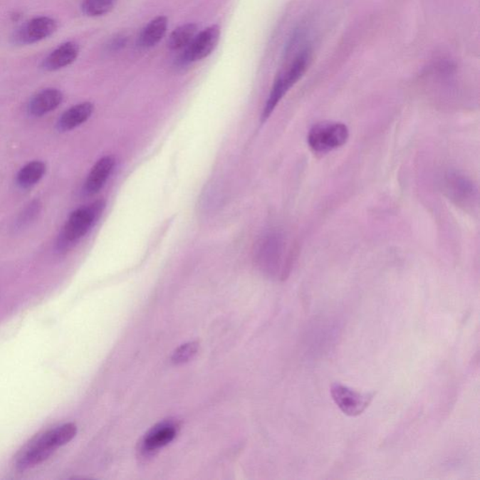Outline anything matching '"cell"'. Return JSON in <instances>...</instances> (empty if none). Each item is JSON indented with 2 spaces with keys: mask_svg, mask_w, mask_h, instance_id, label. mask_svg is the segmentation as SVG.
<instances>
[{
  "mask_svg": "<svg viewBox=\"0 0 480 480\" xmlns=\"http://www.w3.org/2000/svg\"><path fill=\"white\" fill-rule=\"evenodd\" d=\"M77 434L73 423H66L29 440L14 457V466L20 471L28 469L46 461L59 447L72 441Z\"/></svg>",
  "mask_w": 480,
  "mask_h": 480,
  "instance_id": "cell-1",
  "label": "cell"
},
{
  "mask_svg": "<svg viewBox=\"0 0 480 480\" xmlns=\"http://www.w3.org/2000/svg\"><path fill=\"white\" fill-rule=\"evenodd\" d=\"M105 209L103 200L95 201L94 203L79 207L70 215L62 231L58 247L59 251H64L74 243L87 235L88 231L99 220Z\"/></svg>",
  "mask_w": 480,
  "mask_h": 480,
  "instance_id": "cell-2",
  "label": "cell"
},
{
  "mask_svg": "<svg viewBox=\"0 0 480 480\" xmlns=\"http://www.w3.org/2000/svg\"><path fill=\"white\" fill-rule=\"evenodd\" d=\"M441 187L444 195L461 209L474 210L478 207V188L460 172H446L441 180Z\"/></svg>",
  "mask_w": 480,
  "mask_h": 480,
  "instance_id": "cell-3",
  "label": "cell"
},
{
  "mask_svg": "<svg viewBox=\"0 0 480 480\" xmlns=\"http://www.w3.org/2000/svg\"><path fill=\"white\" fill-rule=\"evenodd\" d=\"M310 51L305 50L301 54L296 56L294 62L286 73L278 76L276 81L274 82L273 87L269 94L268 100L264 108L262 114V120H268L272 112L275 110L278 103L283 99L284 95L301 78L305 71L307 69L308 62L310 61Z\"/></svg>",
  "mask_w": 480,
  "mask_h": 480,
  "instance_id": "cell-4",
  "label": "cell"
},
{
  "mask_svg": "<svg viewBox=\"0 0 480 480\" xmlns=\"http://www.w3.org/2000/svg\"><path fill=\"white\" fill-rule=\"evenodd\" d=\"M348 138L349 130L345 124L325 121L310 130L308 144L313 152L325 154L343 147Z\"/></svg>",
  "mask_w": 480,
  "mask_h": 480,
  "instance_id": "cell-5",
  "label": "cell"
},
{
  "mask_svg": "<svg viewBox=\"0 0 480 480\" xmlns=\"http://www.w3.org/2000/svg\"><path fill=\"white\" fill-rule=\"evenodd\" d=\"M330 392L337 407L349 417L360 416L370 407L375 396V392H358L340 383L333 384Z\"/></svg>",
  "mask_w": 480,
  "mask_h": 480,
  "instance_id": "cell-6",
  "label": "cell"
},
{
  "mask_svg": "<svg viewBox=\"0 0 480 480\" xmlns=\"http://www.w3.org/2000/svg\"><path fill=\"white\" fill-rule=\"evenodd\" d=\"M220 37L221 28L218 25H212L204 29L186 47L184 53L180 56L179 65L186 66L212 55L220 41Z\"/></svg>",
  "mask_w": 480,
  "mask_h": 480,
  "instance_id": "cell-7",
  "label": "cell"
},
{
  "mask_svg": "<svg viewBox=\"0 0 480 480\" xmlns=\"http://www.w3.org/2000/svg\"><path fill=\"white\" fill-rule=\"evenodd\" d=\"M58 29V23L48 16H38L28 21L17 29L14 35V43L20 46L32 44L52 36Z\"/></svg>",
  "mask_w": 480,
  "mask_h": 480,
  "instance_id": "cell-8",
  "label": "cell"
},
{
  "mask_svg": "<svg viewBox=\"0 0 480 480\" xmlns=\"http://www.w3.org/2000/svg\"><path fill=\"white\" fill-rule=\"evenodd\" d=\"M177 429H179V426L172 420L160 423V424L153 427L147 432L143 442H142L141 454L145 458L150 457V456L154 454V452H158L161 447L167 446L177 437Z\"/></svg>",
  "mask_w": 480,
  "mask_h": 480,
  "instance_id": "cell-9",
  "label": "cell"
},
{
  "mask_svg": "<svg viewBox=\"0 0 480 480\" xmlns=\"http://www.w3.org/2000/svg\"><path fill=\"white\" fill-rule=\"evenodd\" d=\"M115 161L114 157L105 156L100 159L91 169L84 186V192L87 195H93L103 189L114 170Z\"/></svg>",
  "mask_w": 480,
  "mask_h": 480,
  "instance_id": "cell-10",
  "label": "cell"
},
{
  "mask_svg": "<svg viewBox=\"0 0 480 480\" xmlns=\"http://www.w3.org/2000/svg\"><path fill=\"white\" fill-rule=\"evenodd\" d=\"M284 250L286 242L283 236L276 232L269 233L260 243V259L268 268H278L283 259Z\"/></svg>",
  "mask_w": 480,
  "mask_h": 480,
  "instance_id": "cell-11",
  "label": "cell"
},
{
  "mask_svg": "<svg viewBox=\"0 0 480 480\" xmlns=\"http://www.w3.org/2000/svg\"><path fill=\"white\" fill-rule=\"evenodd\" d=\"M79 46L74 41H66L61 44L46 59L43 68L48 72H55L70 66L79 56Z\"/></svg>",
  "mask_w": 480,
  "mask_h": 480,
  "instance_id": "cell-12",
  "label": "cell"
},
{
  "mask_svg": "<svg viewBox=\"0 0 480 480\" xmlns=\"http://www.w3.org/2000/svg\"><path fill=\"white\" fill-rule=\"evenodd\" d=\"M63 100V94L56 88H46L35 95L28 103V113L33 117H41L54 111Z\"/></svg>",
  "mask_w": 480,
  "mask_h": 480,
  "instance_id": "cell-13",
  "label": "cell"
},
{
  "mask_svg": "<svg viewBox=\"0 0 480 480\" xmlns=\"http://www.w3.org/2000/svg\"><path fill=\"white\" fill-rule=\"evenodd\" d=\"M93 111L94 105L88 102L79 103L68 109L58 121L59 132H68L82 125L91 117Z\"/></svg>",
  "mask_w": 480,
  "mask_h": 480,
  "instance_id": "cell-14",
  "label": "cell"
},
{
  "mask_svg": "<svg viewBox=\"0 0 480 480\" xmlns=\"http://www.w3.org/2000/svg\"><path fill=\"white\" fill-rule=\"evenodd\" d=\"M167 17L157 16L142 29L138 38V46L142 48H150V47L155 46L167 34Z\"/></svg>",
  "mask_w": 480,
  "mask_h": 480,
  "instance_id": "cell-15",
  "label": "cell"
},
{
  "mask_svg": "<svg viewBox=\"0 0 480 480\" xmlns=\"http://www.w3.org/2000/svg\"><path fill=\"white\" fill-rule=\"evenodd\" d=\"M46 165L41 161H34L26 165L17 174V184L21 188L28 189L37 184L46 174Z\"/></svg>",
  "mask_w": 480,
  "mask_h": 480,
  "instance_id": "cell-16",
  "label": "cell"
},
{
  "mask_svg": "<svg viewBox=\"0 0 480 480\" xmlns=\"http://www.w3.org/2000/svg\"><path fill=\"white\" fill-rule=\"evenodd\" d=\"M198 26L194 23L184 24L172 32L168 40V47L173 51L185 49L197 36Z\"/></svg>",
  "mask_w": 480,
  "mask_h": 480,
  "instance_id": "cell-17",
  "label": "cell"
},
{
  "mask_svg": "<svg viewBox=\"0 0 480 480\" xmlns=\"http://www.w3.org/2000/svg\"><path fill=\"white\" fill-rule=\"evenodd\" d=\"M115 0H84L82 11L85 16L97 17L105 16L114 8Z\"/></svg>",
  "mask_w": 480,
  "mask_h": 480,
  "instance_id": "cell-18",
  "label": "cell"
},
{
  "mask_svg": "<svg viewBox=\"0 0 480 480\" xmlns=\"http://www.w3.org/2000/svg\"><path fill=\"white\" fill-rule=\"evenodd\" d=\"M198 348L199 346L195 342L185 343V345L179 346L172 355V362L176 364V365L188 362L197 354Z\"/></svg>",
  "mask_w": 480,
  "mask_h": 480,
  "instance_id": "cell-19",
  "label": "cell"
},
{
  "mask_svg": "<svg viewBox=\"0 0 480 480\" xmlns=\"http://www.w3.org/2000/svg\"><path fill=\"white\" fill-rule=\"evenodd\" d=\"M40 204H38V202H33L31 204V207L28 209L26 212V214L23 215L22 220L21 221L23 222V224H25V222H28L31 220L32 218L34 217L35 215L37 214L38 212V209H40Z\"/></svg>",
  "mask_w": 480,
  "mask_h": 480,
  "instance_id": "cell-20",
  "label": "cell"
},
{
  "mask_svg": "<svg viewBox=\"0 0 480 480\" xmlns=\"http://www.w3.org/2000/svg\"><path fill=\"white\" fill-rule=\"evenodd\" d=\"M126 43L127 38L125 37L118 36L114 40H112L110 44H109V49L114 52L118 51V50L125 46Z\"/></svg>",
  "mask_w": 480,
  "mask_h": 480,
  "instance_id": "cell-21",
  "label": "cell"
}]
</instances>
